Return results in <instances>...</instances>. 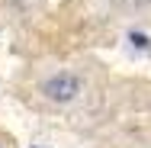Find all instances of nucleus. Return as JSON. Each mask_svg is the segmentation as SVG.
I'll use <instances>...</instances> for the list:
<instances>
[{"label":"nucleus","mask_w":151,"mask_h":148,"mask_svg":"<svg viewBox=\"0 0 151 148\" xmlns=\"http://www.w3.org/2000/svg\"><path fill=\"white\" fill-rule=\"evenodd\" d=\"M0 148H10V139L6 135H0Z\"/></svg>","instance_id":"3"},{"label":"nucleus","mask_w":151,"mask_h":148,"mask_svg":"<svg viewBox=\"0 0 151 148\" xmlns=\"http://www.w3.org/2000/svg\"><path fill=\"white\" fill-rule=\"evenodd\" d=\"M39 90H42V97H45L48 103L68 106V103H74V100L84 93V81H81L74 71H58V74H48Z\"/></svg>","instance_id":"1"},{"label":"nucleus","mask_w":151,"mask_h":148,"mask_svg":"<svg viewBox=\"0 0 151 148\" xmlns=\"http://www.w3.org/2000/svg\"><path fill=\"white\" fill-rule=\"evenodd\" d=\"M135 3H138V6H148V3H151V0H135Z\"/></svg>","instance_id":"4"},{"label":"nucleus","mask_w":151,"mask_h":148,"mask_svg":"<svg viewBox=\"0 0 151 148\" xmlns=\"http://www.w3.org/2000/svg\"><path fill=\"white\" fill-rule=\"evenodd\" d=\"M125 39H129V45L138 48V52H148V48H151V35H148V32H142V29H129V32H125Z\"/></svg>","instance_id":"2"},{"label":"nucleus","mask_w":151,"mask_h":148,"mask_svg":"<svg viewBox=\"0 0 151 148\" xmlns=\"http://www.w3.org/2000/svg\"><path fill=\"white\" fill-rule=\"evenodd\" d=\"M32 148H39V145H32Z\"/></svg>","instance_id":"5"}]
</instances>
